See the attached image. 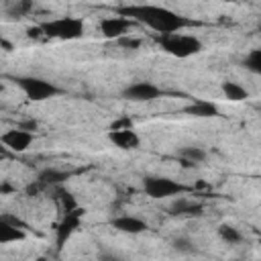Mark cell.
Here are the masks:
<instances>
[{
	"label": "cell",
	"instance_id": "1",
	"mask_svg": "<svg viewBox=\"0 0 261 261\" xmlns=\"http://www.w3.org/2000/svg\"><path fill=\"white\" fill-rule=\"evenodd\" d=\"M116 14L126 16L135 22H141L159 35H169V33H179L181 29L190 27L192 22L186 16H179L177 12L157 6V4H128V6H118Z\"/></svg>",
	"mask_w": 261,
	"mask_h": 261
},
{
	"label": "cell",
	"instance_id": "2",
	"mask_svg": "<svg viewBox=\"0 0 261 261\" xmlns=\"http://www.w3.org/2000/svg\"><path fill=\"white\" fill-rule=\"evenodd\" d=\"M157 43L159 47L177 57V59H188L196 53L202 51V41L194 35H184V33H169V35H159L157 37Z\"/></svg>",
	"mask_w": 261,
	"mask_h": 261
},
{
	"label": "cell",
	"instance_id": "3",
	"mask_svg": "<svg viewBox=\"0 0 261 261\" xmlns=\"http://www.w3.org/2000/svg\"><path fill=\"white\" fill-rule=\"evenodd\" d=\"M41 31L49 39H59V41H75L84 35L86 27L82 18L75 16H61V18H51L41 24Z\"/></svg>",
	"mask_w": 261,
	"mask_h": 261
},
{
	"label": "cell",
	"instance_id": "4",
	"mask_svg": "<svg viewBox=\"0 0 261 261\" xmlns=\"http://www.w3.org/2000/svg\"><path fill=\"white\" fill-rule=\"evenodd\" d=\"M143 192L153 200H163L171 196H179L190 192V188L181 181H175L165 175H145L143 177Z\"/></svg>",
	"mask_w": 261,
	"mask_h": 261
},
{
	"label": "cell",
	"instance_id": "5",
	"mask_svg": "<svg viewBox=\"0 0 261 261\" xmlns=\"http://www.w3.org/2000/svg\"><path fill=\"white\" fill-rule=\"evenodd\" d=\"M14 82L24 92V96L33 102H43V100H49V98H55L61 94V88H57L55 84H51L43 77L18 75V77H14Z\"/></svg>",
	"mask_w": 261,
	"mask_h": 261
},
{
	"label": "cell",
	"instance_id": "6",
	"mask_svg": "<svg viewBox=\"0 0 261 261\" xmlns=\"http://www.w3.org/2000/svg\"><path fill=\"white\" fill-rule=\"evenodd\" d=\"M108 139H110V143L114 147H118L122 151H135L141 145V137L137 135V130L133 128V124L130 122H124V120L110 126Z\"/></svg>",
	"mask_w": 261,
	"mask_h": 261
},
{
	"label": "cell",
	"instance_id": "7",
	"mask_svg": "<svg viewBox=\"0 0 261 261\" xmlns=\"http://www.w3.org/2000/svg\"><path fill=\"white\" fill-rule=\"evenodd\" d=\"M120 96L130 102H153L161 96V90H159V86H155L151 82H135V84L126 86Z\"/></svg>",
	"mask_w": 261,
	"mask_h": 261
},
{
	"label": "cell",
	"instance_id": "8",
	"mask_svg": "<svg viewBox=\"0 0 261 261\" xmlns=\"http://www.w3.org/2000/svg\"><path fill=\"white\" fill-rule=\"evenodd\" d=\"M135 24V20L126 18V16H120V14H114V16H106L100 20V33L106 37V39H120L124 35H128L130 27Z\"/></svg>",
	"mask_w": 261,
	"mask_h": 261
},
{
	"label": "cell",
	"instance_id": "9",
	"mask_svg": "<svg viewBox=\"0 0 261 261\" xmlns=\"http://www.w3.org/2000/svg\"><path fill=\"white\" fill-rule=\"evenodd\" d=\"M0 141H2V145L8 147L10 151L20 153V151H27V149L31 147V143H33V133H31V130H24V128H20V126H16V128H12V130H6V133L0 137Z\"/></svg>",
	"mask_w": 261,
	"mask_h": 261
},
{
	"label": "cell",
	"instance_id": "10",
	"mask_svg": "<svg viewBox=\"0 0 261 261\" xmlns=\"http://www.w3.org/2000/svg\"><path fill=\"white\" fill-rule=\"evenodd\" d=\"M82 214H84V210H80V208H75V210L63 214V220H61L59 226H57V245H59V247L73 234V230H75L77 224H80Z\"/></svg>",
	"mask_w": 261,
	"mask_h": 261
},
{
	"label": "cell",
	"instance_id": "11",
	"mask_svg": "<svg viewBox=\"0 0 261 261\" xmlns=\"http://www.w3.org/2000/svg\"><path fill=\"white\" fill-rule=\"evenodd\" d=\"M110 224H112V228H116L120 232H126V234H141V232H145L149 228L145 220H141L137 216H128V214H122V216L112 218Z\"/></svg>",
	"mask_w": 261,
	"mask_h": 261
},
{
	"label": "cell",
	"instance_id": "12",
	"mask_svg": "<svg viewBox=\"0 0 261 261\" xmlns=\"http://www.w3.org/2000/svg\"><path fill=\"white\" fill-rule=\"evenodd\" d=\"M204 208L198 202H192L188 198H177L169 204V214L171 216H202Z\"/></svg>",
	"mask_w": 261,
	"mask_h": 261
},
{
	"label": "cell",
	"instance_id": "13",
	"mask_svg": "<svg viewBox=\"0 0 261 261\" xmlns=\"http://www.w3.org/2000/svg\"><path fill=\"white\" fill-rule=\"evenodd\" d=\"M184 112L190 116H198V118H212V116H218V106L208 100H196L190 106H186Z\"/></svg>",
	"mask_w": 261,
	"mask_h": 261
},
{
	"label": "cell",
	"instance_id": "14",
	"mask_svg": "<svg viewBox=\"0 0 261 261\" xmlns=\"http://www.w3.org/2000/svg\"><path fill=\"white\" fill-rule=\"evenodd\" d=\"M24 239V230L4 218H0V245H8V243H16Z\"/></svg>",
	"mask_w": 261,
	"mask_h": 261
},
{
	"label": "cell",
	"instance_id": "15",
	"mask_svg": "<svg viewBox=\"0 0 261 261\" xmlns=\"http://www.w3.org/2000/svg\"><path fill=\"white\" fill-rule=\"evenodd\" d=\"M177 155L184 161V165L190 167V165H198V163H202L206 159V149L198 147V145H188V147H181Z\"/></svg>",
	"mask_w": 261,
	"mask_h": 261
},
{
	"label": "cell",
	"instance_id": "16",
	"mask_svg": "<svg viewBox=\"0 0 261 261\" xmlns=\"http://www.w3.org/2000/svg\"><path fill=\"white\" fill-rule=\"evenodd\" d=\"M222 94H224V98L226 100H230V102H243V100H247L249 98V92L241 86V84H237V82H230V80H226V82H222Z\"/></svg>",
	"mask_w": 261,
	"mask_h": 261
},
{
	"label": "cell",
	"instance_id": "17",
	"mask_svg": "<svg viewBox=\"0 0 261 261\" xmlns=\"http://www.w3.org/2000/svg\"><path fill=\"white\" fill-rule=\"evenodd\" d=\"M33 10V0H14L10 6H6V14L10 18H22Z\"/></svg>",
	"mask_w": 261,
	"mask_h": 261
},
{
	"label": "cell",
	"instance_id": "18",
	"mask_svg": "<svg viewBox=\"0 0 261 261\" xmlns=\"http://www.w3.org/2000/svg\"><path fill=\"white\" fill-rule=\"evenodd\" d=\"M218 237H220L224 243H228V245H239V243L243 241V234L239 232V228H234V226H230V224H220V226H218Z\"/></svg>",
	"mask_w": 261,
	"mask_h": 261
},
{
	"label": "cell",
	"instance_id": "19",
	"mask_svg": "<svg viewBox=\"0 0 261 261\" xmlns=\"http://www.w3.org/2000/svg\"><path fill=\"white\" fill-rule=\"evenodd\" d=\"M243 65L255 73V75H261V49H253L245 59H243Z\"/></svg>",
	"mask_w": 261,
	"mask_h": 261
},
{
	"label": "cell",
	"instance_id": "20",
	"mask_svg": "<svg viewBox=\"0 0 261 261\" xmlns=\"http://www.w3.org/2000/svg\"><path fill=\"white\" fill-rule=\"evenodd\" d=\"M116 43H118L120 47H124V49H139V47H141V39L130 37V35H124V37L116 39Z\"/></svg>",
	"mask_w": 261,
	"mask_h": 261
},
{
	"label": "cell",
	"instance_id": "21",
	"mask_svg": "<svg viewBox=\"0 0 261 261\" xmlns=\"http://www.w3.org/2000/svg\"><path fill=\"white\" fill-rule=\"evenodd\" d=\"M171 245H173V249L179 251V253H192V251H194V247H192V243H190L188 239H175Z\"/></svg>",
	"mask_w": 261,
	"mask_h": 261
},
{
	"label": "cell",
	"instance_id": "22",
	"mask_svg": "<svg viewBox=\"0 0 261 261\" xmlns=\"http://www.w3.org/2000/svg\"><path fill=\"white\" fill-rule=\"evenodd\" d=\"M10 190H12V188H10L8 184H2V188H0V192H2V194H8Z\"/></svg>",
	"mask_w": 261,
	"mask_h": 261
},
{
	"label": "cell",
	"instance_id": "23",
	"mask_svg": "<svg viewBox=\"0 0 261 261\" xmlns=\"http://www.w3.org/2000/svg\"><path fill=\"white\" fill-rule=\"evenodd\" d=\"M2 47H4L6 51H10V49H12V45H10V43H8L6 39H2Z\"/></svg>",
	"mask_w": 261,
	"mask_h": 261
},
{
	"label": "cell",
	"instance_id": "24",
	"mask_svg": "<svg viewBox=\"0 0 261 261\" xmlns=\"http://www.w3.org/2000/svg\"><path fill=\"white\" fill-rule=\"evenodd\" d=\"M4 2H14V0H4Z\"/></svg>",
	"mask_w": 261,
	"mask_h": 261
},
{
	"label": "cell",
	"instance_id": "25",
	"mask_svg": "<svg viewBox=\"0 0 261 261\" xmlns=\"http://www.w3.org/2000/svg\"><path fill=\"white\" fill-rule=\"evenodd\" d=\"M259 31H261V24H259Z\"/></svg>",
	"mask_w": 261,
	"mask_h": 261
}]
</instances>
